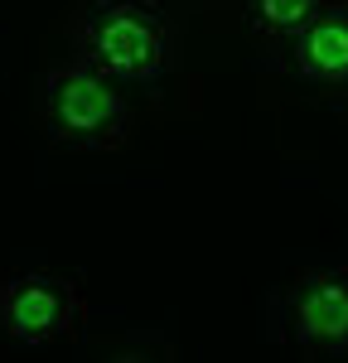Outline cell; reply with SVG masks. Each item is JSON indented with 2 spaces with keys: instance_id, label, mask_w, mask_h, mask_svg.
I'll list each match as a JSON object with an SVG mask.
<instances>
[{
  "instance_id": "cell-1",
  "label": "cell",
  "mask_w": 348,
  "mask_h": 363,
  "mask_svg": "<svg viewBox=\"0 0 348 363\" xmlns=\"http://www.w3.org/2000/svg\"><path fill=\"white\" fill-rule=\"evenodd\" d=\"M73 58L121 87H155L170 73V15L155 0H87L73 15Z\"/></svg>"
},
{
  "instance_id": "cell-4",
  "label": "cell",
  "mask_w": 348,
  "mask_h": 363,
  "mask_svg": "<svg viewBox=\"0 0 348 363\" xmlns=\"http://www.w3.org/2000/svg\"><path fill=\"white\" fill-rule=\"evenodd\" d=\"M276 335L305 354H319V359L348 354V267L310 272L295 281L281 296Z\"/></svg>"
},
{
  "instance_id": "cell-2",
  "label": "cell",
  "mask_w": 348,
  "mask_h": 363,
  "mask_svg": "<svg viewBox=\"0 0 348 363\" xmlns=\"http://www.w3.org/2000/svg\"><path fill=\"white\" fill-rule=\"evenodd\" d=\"M39 112L44 131L63 150H121L136 126V107L126 87L87 68L83 58L54 63L39 83Z\"/></svg>"
},
{
  "instance_id": "cell-6",
  "label": "cell",
  "mask_w": 348,
  "mask_h": 363,
  "mask_svg": "<svg viewBox=\"0 0 348 363\" xmlns=\"http://www.w3.org/2000/svg\"><path fill=\"white\" fill-rule=\"evenodd\" d=\"M319 5L324 0H242L247 25L257 29L261 39H276V44H290L300 29L315 20Z\"/></svg>"
},
{
  "instance_id": "cell-5",
  "label": "cell",
  "mask_w": 348,
  "mask_h": 363,
  "mask_svg": "<svg viewBox=\"0 0 348 363\" xmlns=\"http://www.w3.org/2000/svg\"><path fill=\"white\" fill-rule=\"evenodd\" d=\"M290 73L315 87H348V0L319 5L315 20L286 44Z\"/></svg>"
},
{
  "instance_id": "cell-3",
  "label": "cell",
  "mask_w": 348,
  "mask_h": 363,
  "mask_svg": "<svg viewBox=\"0 0 348 363\" xmlns=\"http://www.w3.org/2000/svg\"><path fill=\"white\" fill-rule=\"evenodd\" d=\"M83 325V296L63 277L44 272H15L0 281V330L25 344V349H49L78 335Z\"/></svg>"
}]
</instances>
